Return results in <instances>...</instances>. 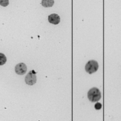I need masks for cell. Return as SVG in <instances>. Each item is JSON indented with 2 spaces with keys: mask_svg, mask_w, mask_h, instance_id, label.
<instances>
[{
  "mask_svg": "<svg viewBox=\"0 0 121 121\" xmlns=\"http://www.w3.org/2000/svg\"><path fill=\"white\" fill-rule=\"evenodd\" d=\"M87 97L90 101L92 102H96L101 98V93L99 89L96 87H94L91 89L87 94Z\"/></svg>",
  "mask_w": 121,
  "mask_h": 121,
  "instance_id": "obj_1",
  "label": "cell"
},
{
  "mask_svg": "<svg viewBox=\"0 0 121 121\" xmlns=\"http://www.w3.org/2000/svg\"><path fill=\"white\" fill-rule=\"evenodd\" d=\"M99 68L98 63L95 60H90L85 65V70L87 73L92 74L96 72Z\"/></svg>",
  "mask_w": 121,
  "mask_h": 121,
  "instance_id": "obj_2",
  "label": "cell"
},
{
  "mask_svg": "<svg viewBox=\"0 0 121 121\" xmlns=\"http://www.w3.org/2000/svg\"><path fill=\"white\" fill-rule=\"evenodd\" d=\"M36 72L35 70H31L27 75L25 78L26 83L29 85H33L36 82Z\"/></svg>",
  "mask_w": 121,
  "mask_h": 121,
  "instance_id": "obj_3",
  "label": "cell"
},
{
  "mask_svg": "<svg viewBox=\"0 0 121 121\" xmlns=\"http://www.w3.org/2000/svg\"><path fill=\"white\" fill-rule=\"evenodd\" d=\"M27 71V66L23 63H19L15 66V72L17 75H23L26 73Z\"/></svg>",
  "mask_w": 121,
  "mask_h": 121,
  "instance_id": "obj_4",
  "label": "cell"
},
{
  "mask_svg": "<svg viewBox=\"0 0 121 121\" xmlns=\"http://www.w3.org/2000/svg\"><path fill=\"white\" fill-rule=\"evenodd\" d=\"M48 22L54 25H57L60 22V17L56 14H52L48 17Z\"/></svg>",
  "mask_w": 121,
  "mask_h": 121,
  "instance_id": "obj_5",
  "label": "cell"
},
{
  "mask_svg": "<svg viewBox=\"0 0 121 121\" xmlns=\"http://www.w3.org/2000/svg\"><path fill=\"white\" fill-rule=\"evenodd\" d=\"M41 5L44 7H51L54 4V0H42Z\"/></svg>",
  "mask_w": 121,
  "mask_h": 121,
  "instance_id": "obj_6",
  "label": "cell"
},
{
  "mask_svg": "<svg viewBox=\"0 0 121 121\" xmlns=\"http://www.w3.org/2000/svg\"><path fill=\"white\" fill-rule=\"evenodd\" d=\"M0 55H1V60H1V65H3L6 63V58L5 56L2 53H0Z\"/></svg>",
  "mask_w": 121,
  "mask_h": 121,
  "instance_id": "obj_7",
  "label": "cell"
},
{
  "mask_svg": "<svg viewBox=\"0 0 121 121\" xmlns=\"http://www.w3.org/2000/svg\"><path fill=\"white\" fill-rule=\"evenodd\" d=\"M0 4L3 7H6L9 4V0H0Z\"/></svg>",
  "mask_w": 121,
  "mask_h": 121,
  "instance_id": "obj_8",
  "label": "cell"
},
{
  "mask_svg": "<svg viewBox=\"0 0 121 121\" xmlns=\"http://www.w3.org/2000/svg\"><path fill=\"white\" fill-rule=\"evenodd\" d=\"M102 104H101L100 103H99V102H97L96 103L95 105V109L96 110H99L101 108H102Z\"/></svg>",
  "mask_w": 121,
  "mask_h": 121,
  "instance_id": "obj_9",
  "label": "cell"
}]
</instances>
